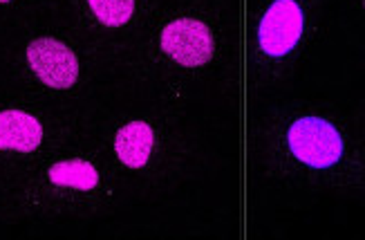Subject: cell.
Masks as SVG:
<instances>
[{
    "instance_id": "obj_1",
    "label": "cell",
    "mask_w": 365,
    "mask_h": 240,
    "mask_svg": "<svg viewBox=\"0 0 365 240\" xmlns=\"http://www.w3.org/2000/svg\"><path fill=\"white\" fill-rule=\"evenodd\" d=\"M287 144L298 162L312 169H329L343 157V139L329 121L300 117L287 131Z\"/></svg>"
},
{
    "instance_id": "obj_2",
    "label": "cell",
    "mask_w": 365,
    "mask_h": 240,
    "mask_svg": "<svg viewBox=\"0 0 365 240\" xmlns=\"http://www.w3.org/2000/svg\"><path fill=\"white\" fill-rule=\"evenodd\" d=\"M303 25L305 16L296 0H274L258 27L260 50L274 59L289 54L303 34Z\"/></svg>"
},
{
    "instance_id": "obj_3",
    "label": "cell",
    "mask_w": 365,
    "mask_h": 240,
    "mask_svg": "<svg viewBox=\"0 0 365 240\" xmlns=\"http://www.w3.org/2000/svg\"><path fill=\"white\" fill-rule=\"evenodd\" d=\"M162 50L184 68H200L215 52L211 29L195 19H178L162 31Z\"/></svg>"
},
{
    "instance_id": "obj_4",
    "label": "cell",
    "mask_w": 365,
    "mask_h": 240,
    "mask_svg": "<svg viewBox=\"0 0 365 240\" xmlns=\"http://www.w3.org/2000/svg\"><path fill=\"white\" fill-rule=\"evenodd\" d=\"M29 68L45 86L66 90L76 84L78 61L66 43L56 39H36L27 47Z\"/></svg>"
},
{
    "instance_id": "obj_5",
    "label": "cell",
    "mask_w": 365,
    "mask_h": 240,
    "mask_svg": "<svg viewBox=\"0 0 365 240\" xmlns=\"http://www.w3.org/2000/svg\"><path fill=\"white\" fill-rule=\"evenodd\" d=\"M43 141V128L38 119L23 110H5L0 113V151H36Z\"/></svg>"
},
{
    "instance_id": "obj_6",
    "label": "cell",
    "mask_w": 365,
    "mask_h": 240,
    "mask_svg": "<svg viewBox=\"0 0 365 240\" xmlns=\"http://www.w3.org/2000/svg\"><path fill=\"white\" fill-rule=\"evenodd\" d=\"M153 146H155V133H153V128L144 121L125 124L117 133V139H115L117 157L130 169L144 166L150 159Z\"/></svg>"
},
{
    "instance_id": "obj_7",
    "label": "cell",
    "mask_w": 365,
    "mask_h": 240,
    "mask_svg": "<svg viewBox=\"0 0 365 240\" xmlns=\"http://www.w3.org/2000/svg\"><path fill=\"white\" fill-rule=\"evenodd\" d=\"M50 180L58 186L90 191L99 184V173L83 159H68V162H56L50 169Z\"/></svg>"
},
{
    "instance_id": "obj_8",
    "label": "cell",
    "mask_w": 365,
    "mask_h": 240,
    "mask_svg": "<svg viewBox=\"0 0 365 240\" xmlns=\"http://www.w3.org/2000/svg\"><path fill=\"white\" fill-rule=\"evenodd\" d=\"M88 5L92 14L108 27L125 25L135 14V0H88Z\"/></svg>"
},
{
    "instance_id": "obj_9",
    "label": "cell",
    "mask_w": 365,
    "mask_h": 240,
    "mask_svg": "<svg viewBox=\"0 0 365 240\" xmlns=\"http://www.w3.org/2000/svg\"><path fill=\"white\" fill-rule=\"evenodd\" d=\"M0 3H9V0H0Z\"/></svg>"
}]
</instances>
